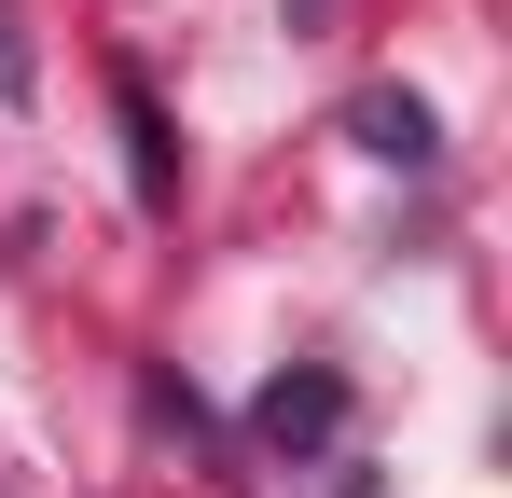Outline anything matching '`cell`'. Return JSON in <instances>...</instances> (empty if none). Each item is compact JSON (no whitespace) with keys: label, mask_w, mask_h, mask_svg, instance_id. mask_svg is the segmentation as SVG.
Masks as SVG:
<instances>
[{"label":"cell","mask_w":512,"mask_h":498,"mask_svg":"<svg viewBox=\"0 0 512 498\" xmlns=\"http://www.w3.org/2000/svg\"><path fill=\"white\" fill-rule=\"evenodd\" d=\"M250 429H263V457H319V443L346 429V374H333V360H305V374H277V388L250 402Z\"/></svg>","instance_id":"1"},{"label":"cell","mask_w":512,"mask_h":498,"mask_svg":"<svg viewBox=\"0 0 512 498\" xmlns=\"http://www.w3.org/2000/svg\"><path fill=\"white\" fill-rule=\"evenodd\" d=\"M111 111H125V180H139V208H167V111H153V83L125 70Z\"/></svg>","instance_id":"3"},{"label":"cell","mask_w":512,"mask_h":498,"mask_svg":"<svg viewBox=\"0 0 512 498\" xmlns=\"http://www.w3.org/2000/svg\"><path fill=\"white\" fill-rule=\"evenodd\" d=\"M28 97H42V56H28V14L0 0V111H28Z\"/></svg>","instance_id":"4"},{"label":"cell","mask_w":512,"mask_h":498,"mask_svg":"<svg viewBox=\"0 0 512 498\" xmlns=\"http://www.w3.org/2000/svg\"><path fill=\"white\" fill-rule=\"evenodd\" d=\"M346 139L374 166H429L443 139H429V97H402V83H374V97H346Z\"/></svg>","instance_id":"2"}]
</instances>
